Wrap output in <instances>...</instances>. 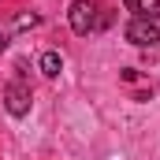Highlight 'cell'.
<instances>
[{"label": "cell", "instance_id": "cell-3", "mask_svg": "<svg viewBox=\"0 0 160 160\" xmlns=\"http://www.w3.org/2000/svg\"><path fill=\"white\" fill-rule=\"evenodd\" d=\"M30 104H34V97H30V86L22 78H11L4 86V108H8L11 116H26Z\"/></svg>", "mask_w": 160, "mask_h": 160}, {"label": "cell", "instance_id": "cell-8", "mask_svg": "<svg viewBox=\"0 0 160 160\" xmlns=\"http://www.w3.org/2000/svg\"><path fill=\"white\" fill-rule=\"evenodd\" d=\"M4 45H8V41H4V30H0V52H4Z\"/></svg>", "mask_w": 160, "mask_h": 160}, {"label": "cell", "instance_id": "cell-7", "mask_svg": "<svg viewBox=\"0 0 160 160\" xmlns=\"http://www.w3.org/2000/svg\"><path fill=\"white\" fill-rule=\"evenodd\" d=\"M123 82H138V71L134 67H123Z\"/></svg>", "mask_w": 160, "mask_h": 160}, {"label": "cell", "instance_id": "cell-5", "mask_svg": "<svg viewBox=\"0 0 160 160\" xmlns=\"http://www.w3.org/2000/svg\"><path fill=\"white\" fill-rule=\"evenodd\" d=\"M38 67H41V75H45V78H56V75L63 71V60H60V52H45Z\"/></svg>", "mask_w": 160, "mask_h": 160}, {"label": "cell", "instance_id": "cell-6", "mask_svg": "<svg viewBox=\"0 0 160 160\" xmlns=\"http://www.w3.org/2000/svg\"><path fill=\"white\" fill-rule=\"evenodd\" d=\"M15 26H19V30H26V26H38V15H34V11H30V15H19V19H15Z\"/></svg>", "mask_w": 160, "mask_h": 160}, {"label": "cell", "instance_id": "cell-2", "mask_svg": "<svg viewBox=\"0 0 160 160\" xmlns=\"http://www.w3.org/2000/svg\"><path fill=\"white\" fill-rule=\"evenodd\" d=\"M67 22L78 38H86L89 30H97V4L93 0H75L71 11H67Z\"/></svg>", "mask_w": 160, "mask_h": 160}, {"label": "cell", "instance_id": "cell-1", "mask_svg": "<svg viewBox=\"0 0 160 160\" xmlns=\"http://www.w3.org/2000/svg\"><path fill=\"white\" fill-rule=\"evenodd\" d=\"M123 38L130 45H138V48H157L160 45V26L153 19H130L127 30H123Z\"/></svg>", "mask_w": 160, "mask_h": 160}, {"label": "cell", "instance_id": "cell-4", "mask_svg": "<svg viewBox=\"0 0 160 160\" xmlns=\"http://www.w3.org/2000/svg\"><path fill=\"white\" fill-rule=\"evenodd\" d=\"M127 11H134V19H160V0H123Z\"/></svg>", "mask_w": 160, "mask_h": 160}]
</instances>
